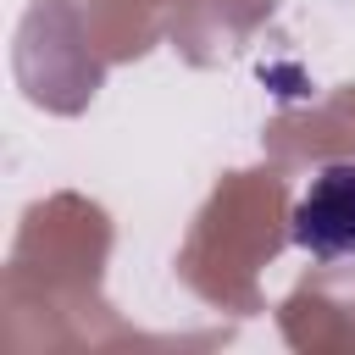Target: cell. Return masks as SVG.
Wrapping results in <instances>:
<instances>
[{"label": "cell", "instance_id": "6da1fadb", "mask_svg": "<svg viewBox=\"0 0 355 355\" xmlns=\"http://www.w3.org/2000/svg\"><path fill=\"white\" fill-rule=\"evenodd\" d=\"M288 233L316 261L355 255V161H333L305 183V194L288 216Z\"/></svg>", "mask_w": 355, "mask_h": 355}]
</instances>
